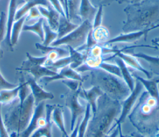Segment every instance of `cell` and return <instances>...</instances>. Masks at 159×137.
<instances>
[{
	"instance_id": "cell-1",
	"label": "cell",
	"mask_w": 159,
	"mask_h": 137,
	"mask_svg": "<svg viewBox=\"0 0 159 137\" xmlns=\"http://www.w3.org/2000/svg\"><path fill=\"white\" fill-rule=\"evenodd\" d=\"M124 12L127 18L122 28L123 33L159 27V0H142L129 4Z\"/></svg>"
},
{
	"instance_id": "cell-2",
	"label": "cell",
	"mask_w": 159,
	"mask_h": 137,
	"mask_svg": "<svg viewBox=\"0 0 159 137\" xmlns=\"http://www.w3.org/2000/svg\"><path fill=\"white\" fill-rule=\"evenodd\" d=\"M128 117L140 133L155 136L159 130V101L143 92Z\"/></svg>"
},
{
	"instance_id": "cell-3",
	"label": "cell",
	"mask_w": 159,
	"mask_h": 137,
	"mask_svg": "<svg viewBox=\"0 0 159 137\" xmlns=\"http://www.w3.org/2000/svg\"><path fill=\"white\" fill-rule=\"evenodd\" d=\"M120 112V102L104 94L98 100L96 110L89 120L84 137H104L109 133L111 124Z\"/></svg>"
},
{
	"instance_id": "cell-4",
	"label": "cell",
	"mask_w": 159,
	"mask_h": 137,
	"mask_svg": "<svg viewBox=\"0 0 159 137\" xmlns=\"http://www.w3.org/2000/svg\"><path fill=\"white\" fill-rule=\"evenodd\" d=\"M35 108L34 100L30 93L24 101L18 97L6 105L2 120L10 137H19L28 126Z\"/></svg>"
},
{
	"instance_id": "cell-5",
	"label": "cell",
	"mask_w": 159,
	"mask_h": 137,
	"mask_svg": "<svg viewBox=\"0 0 159 137\" xmlns=\"http://www.w3.org/2000/svg\"><path fill=\"white\" fill-rule=\"evenodd\" d=\"M91 84L99 87L110 98L122 101L131 92L122 77L110 74L100 68L89 70Z\"/></svg>"
},
{
	"instance_id": "cell-6",
	"label": "cell",
	"mask_w": 159,
	"mask_h": 137,
	"mask_svg": "<svg viewBox=\"0 0 159 137\" xmlns=\"http://www.w3.org/2000/svg\"><path fill=\"white\" fill-rule=\"evenodd\" d=\"M92 29V23L88 20H84L71 32L61 38L57 39L52 43L50 46H60L66 45L76 50H80L84 46L88 35Z\"/></svg>"
},
{
	"instance_id": "cell-7",
	"label": "cell",
	"mask_w": 159,
	"mask_h": 137,
	"mask_svg": "<svg viewBox=\"0 0 159 137\" xmlns=\"http://www.w3.org/2000/svg\"><path fill=\"white\" fill-rule=\"evenodd\" d=\"M26 56L27 59L22 63L19 68L16 69V71H26L31 74L37 81L42 77L53 76L57 74V72L45 66V63L48 60L47 56L35 57L27 52Z\"/></svg>"
},
{
	"instance_id": "cell-8",
	"label": "cell",
	"mask_w": 159,
	"mask_h": 137,
	"mask_svg": "<svg viewBox=\"0 0 159 137\" xmlns=\"http://www.w3.org/2000/svg\"><path fill=\"white\" fill-rule=\"evenodd\" d=\"M142 89L143 86L142 83L139 81L137 80L135 83L134 89L132 90V91H131L130 94L125 99L120 101L121 112L120 115L119 116L118 119L116 120V123L111 128L109 133L111 132L112 129L115 128L118 125L121 124L124 122L126 117L128 116V115L131 112L132 108L134 105L135 103L136 102L139 95L140 94Z\"/></svg>"
},
{
	"instance_id": "cell-9",
	"label": "cell",
	"mask_w": 159,
	"mask_h": 137,
	"mask_svg": "<svg viewBox=\"0 0 159 137\" xmlns=\"http://www.w3.org/2000/svg\"><path fill=\"white\" fill-rule=\"evenodd\" d=\"M46 121L45 105L43 101L35 107L30 122L20 137H30L37 129L45 125Z\"/></svg>"
},
{
	"instance_id": "cell-10",
	"label": "cell",
	"mask_w": 159,
	"mask_h": 137,
	"mask_svg": "<svg viewBox=\"0 0 159 137\" xmlns=\"http://www.w3.org/2000/svg\"><path fill=\"white\" fill-rule=\"evenodd\" d=\"M79 90V89H78ZM78 90L75 92L70 91L65 95V106L71 112V130L72 131L75 126V123L78 118L84 115L86 107L83 106L79 102Z\"/></svg>"
},
{
	"instance_id": "cell-11",
	"label": "cell",
	"mask_w": 159,
	"mask_h": 137,
	"mask_svg": "<svg viewBox=\"0 0 159 137\" xmlns=\"http://www.w3.org/2000/svg\"><path fill=\"white\" fill-rule=\"evenodd\" d=\"M66 79H73L77 80L80 82L84 81L83 77L76 69L71 68L70 66H65L60 69L57 72V74L53 76H47L42 77L41 79V82L44 84V85H47L50 82L58 81V80H66Z\"/></svg>"
},
{
	"instance_id": "cell-12",
	"label": "cell",
	"mask_w": 159,
	"mask_h": 137,
	"mask_svg": "<svg viewBox=\"0 0 159 137\" xmlns=\"http://www.w3.org/2000/svg\"><path fill=\"white\" fill-rule=\"evenodd\" d=\"M159 28L158 27H155L153 28H150L148 29L139 30V31H134L129 33H122L119 35L114 37L111 39H109L105 44L107 45L116 43H130L134 42L136 40H139L142 37H143L144 40L146 41V39L148 36V33L152 30Z\"/></svg>"
},
{
	"instance_id": "cell-13",
	"label": "cell",
	"mask_w": 159,
	"mask_h": 137,
	"mask_svg": "<svg viewBox=\"0 0 159 137\" xmlns=\"http://www.w3.org/2000/svg\"><path fill=\"white\" fill-rule=\"evenodd\" d=\"M27 82L30 87L31 94L33 95L35 106L46 100H52L54 95L52 92L45 91L37 82V81L32 76H29L27 78Z\"/></svg>"
},
{
	"instance_id": "cell-14",
	"label": "cell",
	"mask_w": 159,
	"mask_h": 137,
	"mask_svg": "<svg viewBox=\"0 0 159 137\" xmlns=\"http://www.w3.org/2000/svg\"><path fill=\"white\" fill-rule=\"evenodd\" d=\"M103 94V92L99 87L94 86L88 89L81 87L78 90L79 98H81L87 102V104L91 107L93 114H94L96 110L98 99Z\"/></svg>"
},
{
	"instance_id": "cell-15",
	"label": "cell",
	"mask_w": 159,
	"mask_h": 137,
	"mask_svg": "<svg viewBox=\"0 0 159 137\" xmlns=\"http://www.w3.org/2000/svg\"><path fill=\"white\" fill-rule=\"evenodd\" d=\"M114 56H117L120 58L124 63L125 64L129 66L130 67L132 68L133 69L139 71L142 73H143L144 74H145L147 77L148 79H151L152 78V74L146 69H145L142 64L140 63L137 58L131 54L129 53H125L123 52L122 49L119 50L112 56L110 57H114Z\"/></svg>"
},
{
	"instance_id": "cell-16",
	"label": "cell",
	"mask_w": 159,
	"mask_h": 137,
	"mask_svg": "<svg viewBox=\"0 0 159 137\" xmlns=\"http://www.w3.org/2000/svg\"><path fill=\"white\" fill-rule=\"evenodd\" d=\"M17 0H9L7 14V20H6V35L5 37V42L9 51H14V47L12 46L11 42V29L13 23L14 22L16 14L17 12Z\"/></svg>"
},
{
	"instance_id": "cell-17",
	"label": "cell",
	"mask_w": 159,
	"mask_h": 137,
	"mask_svg": "<svg viewBox=\"0 0 159 137\" xmlns=\"http://www.w3.org/2000/svg\"><path fill=\"white\" fill-rule=\"evenodd\" d=\"M35 48L41 51L42 53L47 56L48 60L54 61L58 58H63L69 56L68 50H65L59 46H45L42 44L36 43L35 44Z\"/></svg>"
},
{
	"instance_id": "cell-18",
	"label": "cell",
	"mask_w": 159,
	"mask_h": 137,
	"mask_svg": "<svg viewBox=\"0 0 159 137\" xmlns=\"http://www.w3.org/2000/svg\"><path fill=\"white\" fill-rule=\"evenodd\" d=\"M56 105H45L46 110V123L43 126H41L37 129L30 137H52V121L51 119V115L53 108Z\"/></svg>"
},
{
	"instance_id": "cell-19",
	"label": "cell",
	"mask_w": 159,
	"mask_h": 137,
	"mask_svg": "<svg viewBox=\"0 0 159 137\" xmlns=\"http://www.w3.org/2000/svg\"><path fill=\"white\" fill-rule=\"evenodd\" d=\"M98 7L93 5L90 0H80L78 7V16L80 19L93 22Z\"/></svg>"
},
{
	"instance_id": "cell-20",
	"label": "cell",
	"mask_w": 159,
	"mask_h": 137,
	"mask_svg": "<svg viewBox=\"0 0 159 137\" xmlns=\"http://www.w3.org/2000/svg\"><path fill=\"white\" fill-rule=\"evenodd\" d=\"M38 9L41 15L47 20V24L54 31L57 30L60 14L51 6L48 7L38 6Z\"/></svg>"
},
{
	"instance_id": "cell-21",
	"label": "cell",
	"mask_w": 159,
	"mask_h": 137,
	"mask_svg": "<svg viewBox=\"0 0 159 137\" xmlns=\"http://www.w3.org/2000/svg\"><path fill=\"white\" fill-rule=\"evenodd\" d=\"M112 58H114V60L116 62V64L119 67L122 78L125 82L126 84L128 86L130 91H132V90L134 89L135 82L134 81L133 76L132 75V74L129 71V69L127 67V65L125 64V63L120 58H119L117 56L107 58L106 59H104V61H108V60H109Z\"/></svg>"
},
{
	"instance_id": "cell-22",
	"label": "cell",
	"mask_w": 159,
	"mask_h": 137,
	"mask_svg": "<svg viewBox=\"0 0 159 137\" xmlns=\"http://www.w3.org/2000/svg\"><path fill=\"white\" fill-rule=\"evenodd\" d=\"M50 5L48 0H28L19 9L17 10L15 20H17L27 14L29 11L36 6L48 7Z\"/></svg>"
},
{
	"instance_id": "cell-23",
	"label": "cell",
	"mask_w": 159,
	"mask_h": 137,
	"mask_svg": "<svg viewBox=\"0 0 159 137\" xmlns=\"http://www.w3.org/2000/svg\"><path fill=\"white\" fill-rule=\"evenodd\" d=\"M130 54L136 57L137 58H141L146 61L148 63V66L150 69V73L155 75L159 76V56H151L142 52L135 53L131 51Z\"/></svg>"
},
{
	"instance_id": "cell-24",
	"label": "cell",
	"mask_w": 159,
	"mask_h": 137,
	"mask_svg": "<svg viewBox=\"0 0 159 137\" xmlns=\"http://www.w3.org/2000/svg\"><path fill=\"white\" fill-rule=\"evenodd\" d=\"M132 76L142 83L143 87H145L147 92L150 96L159 101V91L157 85L158 83H157L153 78L144 79L135 74H133Z\"/></svg>"
},
{
	"instance_id": "cell-25",
	"label": "cell",
	"mask_w": 159,
	"mask_h": 137,
	"mask_svg": "<svg viewBox=\"0 0 159 137\" xmlns=\"http://www.w3.org/2000/svg\"><path fill=\"white\" fill-rule=\"evenodd\" d=\"M79 25L73 23L65 16L60 15L58 29L57 30L58 37L57 39L61 38L71 32L73 30L78 27Z\"/></svg>"
},
{
	"instance_id": "cell-26",
	"label": "cell",
	"mask_w": 159,
	"mask_h": 137,
	"mask_svg": "<svg viewBox=\"0 0 159 137\" xmlns=\"http://www.w3.org/2000/svg\"><path fill=\"white\" fill-rule=\"evenodd\" d=\"M51 119L52 121L55 123L57 126L59 128L63 135L68 137L69 135L67 133L64 123V118H63V110L61 106L56 105L55 107L53 108L52 115H51Z\"/></svg>"
},
{
	"instance_id": "cell-27",
	"label": "cell",
	"mask_w": 159,
	"mask_h": 137,
	"mask_svg": "<svg viewBox=\"0 0 159 137\" xmlns=\"http://www.w3.org/2000/svg\"><path fill=\"white\" fill-rule=\"evenodd\" d=\"M91 33L98 44H105L110 39V33L108 29L102 25L92 29Z\"/></svg>"
},
{
	"instance_id": "cell-28",
	"label": "cell",
	"mask_w": 159,
	"mask_h": 137,
	"mask_svg": "<svg viewBox=\"0 0 159 137\" xmlns=\"http://www.w3.org/2000/svg\"><path fill=\"white\" fill-rule=\"evenodd\" d=\"M27 16V14L17 20H16L12 24L11 32V42L13 47L18 42L20 33L22 30L24 23L25 20H26Z\"/></svg>"
},
{
	"instance_id": "cell-29",
	"label": "cell",
	"mask_w": 159,
	"mask_h": 137,
	"mask_svg": "<svg viewBox=\"0 0 159 137\" xmlns=\"http://www.w3.org/2000/svg\"><path fill=\"white\" fill-rule=\"evenodd\" d=\"M69 51V56L71 58V64L70 66L75 69L83 64L85 58V55L83 53L80 52L76 49L73 48L71 46H67Z\"/></svg>"
},
{
	"instance_id": "cell-30",
	"label": "cell",
	"mask_w": 159,
	"mask_h": 137,
	"mask_svg": "<svg viewBox=\"0 0 159 137\" xmlns=\"http://www.w3.org/2000/svg\"><path fill=\"white\" fill-rule=\"evenodd\" d=\"M43 17H40L32 25H24L22 31L33 32L39 37L42 42H43L44 39V32L43 28Z\"/></svg>"
},
{
	"instance_id": "cell-31",
	"label": "cell",
	"mask_w": 159,
	"mask_h": 137,
	"mask_svg": "<svg viewBox=\"0 0 159 137\" xmlns=\"http://www.w3.org/2000/svg\"><path fill=\"white\" fill-rule=\"evenodd\" d=\"M19 89V86L13 89H3L0 91V104H9L13 102L18 97V92Z\"/></svg>"
},
{
	"instance_id": "cell-32",
	"label": "cell",
	"mask_w": 159,
	"mask_h": 137,
	"mask_svg": "<svg viewBox=\"0 0 159 137\" xmlns=\"http://www.w3.org/2000/svg\"><path fill=\"white\" fill-rule=\"evenodd\" d=\"M91 110L90 105L88 104H87L86 105L85 112L83 115V119L81 118V120L79 125L78 131V137H84L85 136L86 129L91 116Z\"/></svg>"
},
{
	"instance_id": "cell-33",
	"label": "cell",
	"mask_w": 159,
	"mask_h": 137,
	"mask_svg": "<svg viewBox=\"0 0 159 137\" xmlns=\"http://www.w3.org/2000/svg\"><path fill=\"white\" fill-rule=\"evenodd\" d=\"M43 28L44 32V39L42 42V45L45 46H50L52 43L57 39V32L53 30L48 24L44 22L43 24Z\"/></svg>"
},
{
	"instance_id": "cell-34",
	"label": "cell",
	"mask_w": 159,
	"mask_h": 137,
	"mask_svg": "<svg viewBox=\"0 0 159 137\" xmlns=\"http://www.w3.org/2000/svg\"><path fill=\"white\" fill-rule=\"evenodd\" d=\"M80 0H67L68 19L70 20L80 19L78 16V7Z\"/></svg>"
},
{
	"instance_id": "cell-35",
	"label": "cell",
	"mask_w": 159,
	"mask_h": 137,
	"mask_svg": "<svg viewBox=\"0 0 159 137\" xmlns=\"http://www.w3.org/2000/svg\"><path fill=\"white\" fill-rule=\"evenodd\" d=\"M99 68H100L110 74H114V75L120 77H122L120 68L117 64L109 63L106 61H102L100 64Z\"/></svg>"
},
{
	"instance_id": "cell-36",
	"label": "cell",
	"mask_w": 159,
	"mask_h": 137,
	"mask_svg": "<svg viewBox=\"0 0 159 137\" xmlns=\"http://www.w3.org/2000/svg\"><path fill=\"white\" fill-rule=\"evenodd\" d=\"M6 20L7 17L4 12L0 13V43L4 40L6 35Z\"/></svg>"
},
{
	"instance_id": "cell-37",
	"label": "cell",
	"mask_w": 159,
	"mask_h": 137,
	"mask_svg": "<svg viewBox=\"0 0 159 137\" xmlns=\"http://www.w3.org/2000/svg\"><path fill=\"white\" fill-rule=\"evenodd\" d=\"M103 7H104L103 6H99L98 7L97 12H96V13L94 15V19H93V22H92L93 29L102 25L101 24H102V20Z\"/></svg>"
},
{
	"instance_id": "cell-38",
	"label": "cell",
	"mask_w": 159,
	"mask_h": 137,
	"mask_svg": "<svg viewBox=\"0 0 159 137\" xmlns=\"http://www.w3.org/2000/svg\"><path fill=\"white\" fill-rule=\"evenodd\" d=\"M62 82L70 89V91H72V92L77 91L81 87V82L77 80L66 79V80H63Z\"/></svg>"
},
{
	"instance_id": "cell-39",
	"label": "cell",
	"mask_w": 159,
	"mask_h": 137,
	"mask_svg": "<svg viewBox=\"0 0 159 137\" xmlns=\"http://www.w3.org/2000/svg\"><path fill=\"white\" fill-rule=\"evenodd\" d=\"M18 84H15L14 83H11L7 81L2 75L0 71V91L3 89H13L16 87Z\"/></svg>"
},
{
	"instance_id": "cell-40",
	"label": "cell",
	"mask_w": 159,
	"mask_h": 137,
	"mask_svg": "<svg viewBox=\"0 0 159 137\" xmlns=\"http://www.w3.org/2000/svg\"><path fill=\"white\" fill-rule=\"evenodd\" d=\"M48 1L49 2V3L50 4V5L61 15L63 16H65V9L62 6V4H61V2H60L59 0H48Z\"/></svg>"
},
{
	"instance_id": "cell-41",
	"label": "cell",
	"mask_w": 159,
	"mask_h": 137,
	"mask_svg": "<svg viewBox=\"0 0 159 137\" xmlns=\"http://www.w3.org/2000/svg\"><path fill=\"white\" fill-rule=\"evenodd\" d=\"M41 17V14L39 12V10L38 9V6L34 7L32 8L28 12L27 16V20H29L30 19H39Z\"/></svg>"
},
{
	"instance_id": "cell-42",
	"label": "cell",
	"mask_w": 159,
	"mask_h": 137,
	"mask_svg": "<svg viewBox=\"0 0 159 137\" xmlns=\"http://www.w3.org/2000/svg\"><path fill=\"white\" fill-rule=\"evenodd\" d=\"M0 137H10L2 120L1 104H0Z\"/></svg>"
},
{
	"instance_id": "cell-43",
	"label": "cell",
	"mask_w": 159,
	"mask_h": 137,
	"mask_svg": "<svg viewBox=\"0 0 159 137\" xmlns=\"http://www.w3.org/2000/svg\"><path fill=\"white\" fill-rule=\"evenodd\" d=\"M114 1H117V0H93L94 2L93 5L98 4V7L99 6H104L107 5H110V4Z\"/></svg>"
},
{
	"instance_id": "cell-44",
	"label": "cell",
	"mask_w": 159,
	"mask_h": 137,
	"mask_svg": "<svg viewBox=\"0 0 159 137\" xmlns=\"http://www.w3.org/2000/svg\"><path fill=\"white\" fill-rule=\"evenodd\" d=\"M81 120V117L78 118V122H77V123L75 125L73 130H72V133H71L70 136L69 137H77L78 136V127H79V125H80V123Z\"/></svg>"
},
{
	"instance_id": "cell-45",
	"label": "cell",
	"mask_w": 159,
	"mask_h": 137,
	"mask_svg": "<svg viewBox=\"0 0 159 137\" xmlns=\"http://www.w3.org/2000/svg\"><path fill=\"white\" fill-rule=\"evenodd\" d=\"M119 125H118L116 128L115 130H113V131L110 132L109 133L106 135L104 137H117L119 135Z\"/></svg>"
},
{
	"instance_id": "cell-46",
	"label": "cell",
	"mask_w": 159,
	"mask_h": 137,
	"mask_svg": "<svg viewBox=\"0 0 159 137\" xmlns=\"http://www.w3.org/2000/svg\"><path fill=\"white\" fill-rule=\"evenodd\" d=\"M130 137H155V136H147L140 133L133 132V133H131V134L130 135Z\"/></svg>"
},
{
	"instance_id": "cell-47",
	"label": "cell",
	"mask_w": 159,
	"mask_h": 137,
	"mask_svg": "<svg viewBox=\"0 0 159 137\" xmlns=\"http://www.w3.org/2000/svg\"><path fill=\"white\" fill-rule=\"evenodd\" d=\"M141 1H142V0H129V4H135V3L139 2H140Z\"/></svg>"
},
{
	"instance_id": "cell-48",
	"label": "cell",
	"mask_w": 159,
	"mask_h": 137,
	"mask_svg": "<svg viewBox=\"0 0 159 137\" xmlns=\"http://www.w3.org/2000/svg\"><path fill=\"white\" fill-rule=\"evenodd\" d=\"M117 1L119 4H122V3H124V2H128L129 3V0H117Z\"/></svg>"
},
{
	"instance_id": "cell-49",
	"label": "cell",
	"mask_w": 159,
	"mask_h": 137,
	"mask_svg": "<svg viewBox=\"0 0 159 137\" xmlns=\"http://www.w3.org/2000/svg\"><path fill=\"white\" fill-rule=\"evenodd\" d=\"M152 43H159V37H156L154 39H153L152 40Z\"/></svg>"
},
{
	"instance_id": "cell-50",
	"label": "cell",
	"mask_w": 159,
	"mask_h": 137,
	"mask_svg": "<svg viewBox=\"0 0 159 137\" xmlns=\"http://www.w3.org/2000/svg\"><path fill=\"white\" fill-rule=\"evenodd\" d=\"M122 130H121V124H119V137H122Z\"/></svg>"
},
{
	"instance_id": "cell-51",
	"label": "cell",
	"mask_w": 159,
	"mask_h": 137,
	"mask_svg": "<svg viewBox=\"0 0 159 137\" xmlns=\"http://www.w3.org/2000/svg\"><path fill=\"white\" fill-rule=\"evenodd\" d=\"M3 55H4V52H3V51L2 50V49L0 48V61H1V60L2 58Z\"/></svg>"
},
{
	"instance_id": "cell-52",
	"label": "cell",
	"mask_w": 159,
	"mask_h": 137,
	"mask_svg": "<svg viewBox=\"0 0 159 137\" xmlns=\"http://www.w3.org/2000/svg\"><path fill=\"white\" fill-rule=\"evenodd\" d=\"M153 79H154V81H155L157 83H159V76H157L153 77Z\"/></svg>"
},
{
	"instance_id": "cell-53",
	"label": "cell",
	"mask_w": 159,
	"mask_h": 137,
	"mask_svg": "<svg viewBox=\"0 0 159 137\" xmlns=\"http://www.w3.org/2000/svg\"><path fill=\"white\" fill-rule=\"evenodd\" d=\"M153 45H154L157 48H159V43H153Z\"/></svg>"
},
{
	"instance_id": "cell-54",
	"label": "cell",
	"mask_w": 159,
	"mask_h": 137,
	"mask_svg": "<svg viewBox=\"0 0 159 137\" xmlns=\"http://www.w3.org/2000/svg\"><path fill=\"white\" fill-rule=\"evenodd\" d=\"M155 137H159V130H158V132L157 133V134L155 135Z\"/></svg>"
},
{
	"instance_id": "cell-55",
	"label": "cell",
	"mask_w": 159,
	"mask_h": 137,
	"mask_svg": "<svg viewBox=\"0 0 159 137\" xmlns=\"http://www.w3.org/2000/svg\"><path fill=\"white\" fill-rule=\"evenodd\" d=\"M61 137H67V136H65L64 135H63V134H62V136H61ZM68 137H69V136H68Z\"/></svg>"
},
{
	"instance_id": "cell-56",
	"label": "cell",
	"mask_w": 159,
	"mask_h": 137,
	"mask_svg": "<svg viewBox=\"0 0 159 137\" xmlns=\"http://www.w3.org/2000/svg\"><path fill=\"white\" fill-rule=\"evenodd\" d=\"M122 137H130V136H125V135H122Z\"/></svg>"
},
{
	"instance_id": "cell-57",
	"label": "cell",
	"mask_w": 159,
	"mask_h": 137,
	"mask_svg": "<svg viewBox=\"0 0 159 137\" xmlns=\"http://www.w3.org/2000/svg\"><path fill=\"white\" fill-rule=\"evenodd\" d=\"M23 1H25V2H26V1H27L28 0H23Z\"/></svg>"
}]
</instances>
